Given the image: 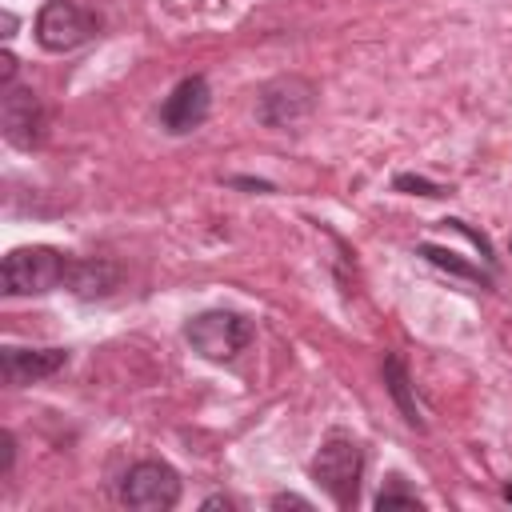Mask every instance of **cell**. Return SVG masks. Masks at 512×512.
Here are the masks:
<instances>
[{
	"mask_svg": "<svg viewBox=\"0 0 512 512\" xmlns=\"http://www.w3.org/2000/svg\"><path fill=\"white\" fill-rule=\"evenodd\" d=\"M68 256L48 244H24L12 248L0 264V288L4 296H44L68 280Z\"/></svg>",
	"mask_w": 512,
	"mask_h": 512,
	"instance_id": "cell-1",
	"label": "cell"
},
{
	"mask_svg": "<svg viewBox=\"0 0 512 512\" xmlns=\"http://www.w3.org/2000/svg\"><path fill=\"white\" fill-rule=\"evenodd\" d=\"M360 472H364V448L344 436V432H332L316 456H312V480L340 504V508H352L356 504V492H360Z\"/></svg>",
	"mask_w": 512,
	"mask_h": 512,
	"instance_id": "cell-2",
	"label": "cell"
},
{
	"mask_svg": "<svg viewBox=\"0 0 512 512\" xmlns=\"http://www.w3.org/2000/svg\"><path fill=\"white\" fill-rule=\"evenodd\" d=\"M184 340L192 344V352H200L204 360H236L248 340H252V324L240 316V312H228V308H212V312H200L184 324Z\"/></svg>",
	"mask_w": 512,
	"mask_h": 512,
	"instance_id": "cell-3",
	"label": "cell"
},
{
	"mask_svg": "<svg viewBox=\"0 0 512 512\" xmlns=\"http://www.w3.org/2000/svg\"><path fill=\"white\" fill-rule=\"evenodd\" d=\"M180 500V476L164 460H140L120 480V504L132 512H168Z\"/></svg>",
	"mask_w": 512,
	"mask_h": 512,
	"instance_id": "cell-4",
	"label": "cell"
},
{
	"mask_svg": "<svg viewBox=\"0 0 512 512\" xmlns=\"http://www.w3.org/2000/svg\"><path fill=\"white\" fill-rule=\"evenodd\" d=\"M316 108V84L304 76H276L256 96V120L264 128H292Z\"/></svg>",
	"mask_w": 512,
	"mask_h": 512,
	"instance_id": "cell-5",
	"label": "cell"
},
{
	"mask_svg": "<svg viewBox=\"0 0 512 512\" xmlns=\"http://www.w3.org/2000/svg\"><path fill=\"white\" fill-rule=\"evenodd\" d=\"M96 36V16L76 0H48L36 12V44L44 52H72Z\"/></svg>",
	"mask_w": 512,
	"mask_h": 512,
	"instance_id": "cell-6",
	"label": "cell"
},
{
	"mask_svg": "<svg viewBox=\"0 0 512 512\" xmlns=\"http://www.w3.org/2000/svg\"><path fill=\"white\" fill-rule=\"evenodd\" d=\"M44 128H48V116H44V104L32 88L24 84H8L4 96H0V132L12 148H36L44 140Z\"/></svg>",
	"mask_w": 512,
	"mask_h": 512,
	"instance_id": "cell-7",
	"label": "cell"
},
{
	"mask_svg": "<svg viewBox=\"0 0 512 512\" xmlns=\"http://www.w3.org/2000/svg\"><path fill=\"white\" fill-rule=\"evenodd\" d=\"M208 108H212L208 80L204 76H188V80H180L164 96V104H160V128L172 132V136H184V132L200 128L208 120Z\"/></svg>",
	"mask_w": 512,
	"mask_h": 512,
	"instance_id": "cell-8",
	"label": "cell"
},
{
	"mask_svg": "<svg viewBox=\"0 0 512 512\" xmlns=\"http://www.w3.org/2000/svg\"><path fill=\"white\" fill-rule=\"evenodd\" d=\"M64 364H68L64 348H4L0 352V372H4V384H12V388L36 384V380L60 372Z\"/></svg>",
	"mask_w": 512,
	"mask_h": 512,
	"instance_id": "cell-9",
	"label": "cell"
},
{
	"mask_svg": "<svg viewBox=\"0 0 512 512\" xmlns=\"http://www.w3.org/2000/svg\"><path fill=\"white\" fill-rule=\"evenodd\" d=\"M116 280H120V272H116V264H108V260H72L64 284H68L80 300H96V296H108V292L116 288Z\"/></svg>",
	"mask_w": 512,
	"mask_h": 512,
	"instance_id": "cell-10",
	"label": "cell"
},
{
	"mask_svg": "<svg viewBox=\"0 0 512 512\" xmlns=\"http://www.w3.org/2000/svg\"><path fill=\"white\" fill-rule=\"evenodd\" d=\"M384 384H388L392 400L400 404L404 420H408L412 428H424V420H420V408H416V400H412V388H408V372H404L400 356H388V360H384Z\"/></svg>",
	"mask_w": 512,
	"mask_h": 512,
	"instance_id": "cell-11",
	"label": "cell"
},
{
	"mask_svg": "<svg viewBox=\"0 0 512 512\" xmlns=\"http://www.w3.org/2000/svg\"><path fill=\"white\" fill-rule=\"evenodd\" d=\"M420 256L432 260L436 268H448V272H456V276H464V280H480V284H484V272L472 268V264H464V260H456V252H444V248H436V244H420Z\"/></svg>",
	"mask_w": 512,
	"mask_h": 512,
	"instance_id": "cell-12",
	"label": "cell"
},
{
	"mask_svg": "<svg viewBox=\"0 0 512 512\" xmlns=\"http://www.w3.org/2000/svg\"><path fill=\"white\" fill-rule=\"evenodd\" d=\"M376 508H380V512H388V508H416V512H420L424 504H420V500H416L412 492H400V488H388V492H380V496H376Z\"/></svg>",
	"mask_w": 512,
	"mask_h": 512,
	"instance_id": "cell-13",
	"label": "cell"
},
{
	"mask_svg": "<svg viewBox=\"0 0 512 512\" xmlns=\"http://www.w3.org/2000/svg\"><path fill=\"white\" fill-rule=\"evenodd\" d=\"M12 460H16V440L12 432H0V476L12 472Z\"/></svg>",
	"mask_w": 512,
	"mask_h": 512,
	"instance_id": "cell-14",
	"label": "cell"
},
{
	"mask_svg": "<svg viewBox=\"0 0 512 512\" xmlns=\"http://www.w3.org/2000/svg\"><path fill=\"white\" fill-rule=\"evenodd\" d=\"M396 188H416L420 196H440L444 188H436V184H428V180H420V176H396Z\"/></svg>",
	"mask_w": 512,
	"mask_h": 512,
	"instance_id": "cell-15",
	"label": "cell"
},
{
	"mask_svg": "<svg viewBox=\"0 0 512 512\" xmlns=\"http://www.w3.org/2000/svg\"><path fill=\"white\" fill-rule=\"evenodd\" d=\"M12 76H16V56H12V52H0V84L8 88Z\"/></svg>",
	"mask_w": 512,
	"mask_h": 512,
	"instance_id": "cell-16",
	"label": "cell"
},
{
	"mask_svg": "<svg viewBox=\"0 0 512 512\" xmlns=\"http://www.w3.org/2000/svg\"><path fill=\"white\" fill-rule=\"evenodd\" d=\"M272 508H308V500L304 496H276Z\"/></svg>",
	"mask_w": 512,
	"mask_h": 512,
	"instance_id": "cell-17",
	"label": "cell"
},
{
	"mask_svg": "<svg viewBox=\"0 0 512 512\" xmlns=\"http://www.w3.org/2000/svg\"><path fill=\"white\" fill-rule=\"evenodd\" d=\"M212 508H232V500L228 496H208L204 500V512H212Z\"/></svg>",
	"mask_w": 512,
	"mask_h": 512,
	"instance_id": "cell-18",
	"label": "cell"
},
{
	"mask_svg": "<svg viewBox=\"0 0 512 512\" xmlns=\"http://www.w3.org/2000/svg\"><path fill=\"white\" fill-rule=\"evenodd\" d=\"M12 28H16V16H12V12H4V36H12Z\"/></svg>",
	"mask_w": 512,
	"mask_h": 512,
	"instance_id": "cell-19",
	"label": "cell"
},
{
	"mask_svg": "<svg viewBox=\"0 0 512 512\" xmlns=\"http://www.w3.org/2000/svg\"><path fill=\"white\" fill-rule=\"evenodd\" d=\"M504 500H512V488H504Z\"/></svg>",
	"mask_w": 512,
	"mask_h": 512,
	"instance_id": "cell-20",
	"label": "cell"
}]
</instances>
